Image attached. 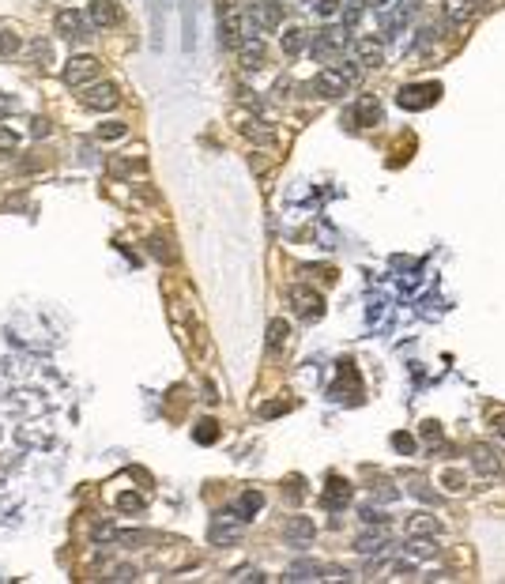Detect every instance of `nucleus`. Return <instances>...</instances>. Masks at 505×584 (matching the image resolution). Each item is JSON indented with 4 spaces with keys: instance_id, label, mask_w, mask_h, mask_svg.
Returning <instances> with one entry per match:
<instances>
[{
    "instance_id": "nucleus-1",
    "label": "nucleus",
    "mask_w": 505,
    "mask_h": 584,
    "mask_svg": "<svg viewBox=\"0 0 505 584\" xmlns=\"http://www.w3.org/2000/svg\"><path fill=\"white\" fill-rule=\"evenodd\" d=\"M358 80H362V64H328L313 76L310 91L321 98H344L351 87H358Z\"/></svg>"
},
{
    "instance_id": "nucleus-2",
    "label": "nucleus",
    "mask_w": 505,
    "mask_h": 584,
    "mask_svg": "<svg viewBox=\"0 0 505 584\" xmlns=\"http://www.w3.org/2000/svg\"><path fill=\"white\" fill-rule=\"evenodd\" d=\"M347 46H351V30L347 27H324V30L310 34V53L321 64H336Z\"/></svg>"
},
{
    "instance_id": "nucleus-3",
    "label": "nucleus",
    "mask_w": 505,
    "mask_h": 584,
    "mask_svg": "<svg viewBox=\"0 0 505 584\" xmlns=\"http://www.w3.org/2000/svg\"><path fill=\"white\" fill-rule=\"evenodd\" d=\"M245 38V15L238 12L230 0H219V46L222 49H238Z\"/></svg>"
},
{
    "instance_id": "nucleus-4",
    "label": "nucleus",
    "mask_w": 505,
    "mask_h": 584,
    "mask_svg": "<svg viewBox=\"0 0 505 584\" xmlns=\"http://www.w3.org/2000/svg\"><path fill=\"white\" fill-rule=\"evenodd\" d=\"M283 23V4L279 0H253L245 8V27L253 30H276Z\"/></svg>"
},
{
    "instance_id": "nucleus-5",
    "label": "nucleus",
    "mask_w": 505,
    "mask_h": 584,
    "mask_svg": "<svg viewBox=\"0 0 505 584\" xmlns=\"http://www.w3.org/2000/svg\"><path fill=\"white\" fill-rule=\"evenodd\" d=\"M438 98H441V83H407V87H400V94H396L400 109H426Z\"/></svg>"
},
{
    "instance_id": "nucleus-6",
    "label": "nucleus",
    "mask_w": 505,
    "mask_h": 584,
    "mask_svg": "<svg viewBox=\"0 0 505 584\" xmlns=\"http://www.w3.org/2000/svg\"><path fill=\"white\" fill-rule=\"evenodd\" d=\"M53 23H57V34H61V38H68V42H87L91 30H95V23H87V15L72 12V8L57 12Z\"/></svg>"
},
{
    "instance_id": "nucleus-7",
    "label": "nucleus",
    "mask_w": 505,
    "mask_h": 584,
    "mask_svg": "<svg viewBox=\"0 0 505 584\" xmlns=\"http://www.w3.org/2000/svg\"><path fill=\"white\" fill-rule=\"evenodd\" d=\"M290 306H294V313L302 317V321H321L324 317V298L317 294L310 287H290Z\"/></svg>"
},
{
    "instance_id": "nucleus-8",
    "label": "nucleus",
    "mask_w": 505,
    "mask_h": 584,
    "mask_svg": "<svg viewBox=\"0 0 505 584\" xmlns=\"http://www.w3.org/2000/svg\"><path fill=\"white\" fill-rule=\"evenodd\" d=\"M98 72H102V61H98V57H91V53L72 57V61H68V68H64V83H68V87H83V83L98 80Z\"/></svg>"
},
{
    "instance_id": "nucleus-9",
    "label": "nucleus",
    "mask_w": 505,
    "mask_h": 584,
    "mask_svg": "<svg viewBox=\"0 0 505 584\" xmlns=\"http://www.w3.org/2000/svg\"><path fill=\"white\" fill-rule=\"evenodd\" d=\"M117 102H121V94H117L114 83H95V87H87L80 94V106L83 109H95V114H102V109H114Z\"/></svg>"
},
{
    "instance_id": "nucleus-10",
    "label": "nucleus",
    "mask_w": 505,
    "mask_h": 584,
    "mask_svg": "<svg viewBox=\"0 0 505 584\" xmlns=\"http://www.w3.org/2000/svg\"><path fill=\"white\" fill-rule=\"evenodd\" d=\"M381 121V102L373 98V94H362V98L355 102V109L347 114V125L351 128H370Z\"/></svg>"
},
{
    "instance_id": "nucleus-11",
    "label": "nucleus",
    "mask_w": 505,
    "mask_h": 584,
    "mask_svg": "<svg viewBox=\"0 0 505 584\" xmlns=\"http://www.w3.org/2000/svg\"><path fill=\"white\" fill-rule=\"evenodd\" d=\"M347 502H351V483L339 479V475H328V486H324V494H321V505L328 513H339Z\"/></svg>"
},
{
    "instance_id": "nucleus-12",
    "label": "nucleus",
    "mask_w": 505,
    "mask_h": 584,
    "mask_svg": "<svg viewBox=\"0 0 505 584\" xmlns=\"http://www.w3.org/2000/svg\"><path fill=\"white\" fill-rule=\"evenodd\" d=\"M242 524L245 520H238L230 509L219 513L215 524H211V543H238V539H242Z\"/></svg>"
},
{
    "instance_id": "nucleus-13",
    "label": "nucleus",
    "mask_w": 505,
    "mask_h": 584,
    "mask_svg": "<svg viewBox=\"0 0 505 584\" xmlns=\"http://www.w3.org/2000/svg\"><path fill=\"white\" fill-rule=\"evenodd\" d=\"M87 15H91V23L102 27V30H109V27L121 23V8H117V0H91Z\"/></svg>"
},
{
    "instance_id": "nucleus-14",
    "label": "nucleus",
    "mask_w": 505,
    "mask_h": 584,
    "mask_svg": "<svg viewBox=\"0 0 505 584\" xmlns=\"http://www.w3.org/2000/svg\"><path fill=\"white\" fill-rule=\"evenodd\" d=\"M313 536H317V528H313L310 517H290V520H283V539H290L294 547L313 543Z\"/></svg>"
},
{
    "instance_id": "nucleus-15",
    "label": "nucleus",
    "mask_w": 505,
    "mask_h": 584,
    "mask_svg": "<svg viewBox=\"0 0 505 584\" xmlns=\"http://www.w3.org/2000/svg\"><path fill=\"white\" fill-rule=\"evenodd\" d=\"M238 53H242V68H245V72L264 68V42L256 38V34H245L242 46H238Z\"/></svg>"
},
{
    "instance_id": "nucleus-16",
    "label": "nucleus",
    "mask_w": 505,
    "mask_h": 584,
    "mask_svg": "<svg viewBox=\"0 0 505 584\" xmlns=\"http://www.w3.org/2000/svg\"><path fill=\"white\" fill-rule=\"evenodd\" d=\"M472 468L479 471V475H494L498 471V449L494 445H472Z\"/></svg>"
},
{
    "instance_id": "nucleus-17",
    "label": "nucleus",
    "mask_w": 505,
    "mask_h": 584,
    "mask_svg": "<svg viewBox=\"0 0 505 584\" xmlns=\"http://www.w3.org/2000/svg\"><path fill=\"white\" fill-rule=\"evenodd\" d=\"M355 57H358V64H362V68H378V64L384 61L381 46H378L373 38H358V42H355Z\"/></svg>"
},
{
    "instance_id": "nucleus-18",
    "label": "nucleus",
    "mask_w": 505,
    "mask_h": 584,
    "mask_svg": "<svg viewBox=\"0 0 505 584\" xmlns=\"http://www.w3.org/2000/svg\"><path fill=\"white\" fill-rule=\"evenodd\" d=\"M260 505H264V494L260 490H245L234 502V509H230V513H234L238 520H253V513H260Z\"/></svg>"
},
{
    "instance_id": "nucleus-19",
    "label": "nucleus",
    "mask_w": 505,
    "mask_h": 584,
    "mask_svg": "<svg viewBox=\"0 0 505 584\" xmlns=\"http://www.w3.org/2000/svg\"><path fill=\"white\" fill-rule=\"evenodd\" d=\"M472 12H475L472 0H445V19H449L452 27H460L464 19H472Z\"/></svg>"
},
{
    "instance_id": "nucleus-20",
    "label": "nucleus",
    "mask_w": 505,
    "mask_h": 584,
    "mask_svg": "<svg viewBox=\"0 0 505 584\" xmlns=\"http://www.w3.org/2000/svg\"><path fill=\"white\" fill-rule=\"evenodd\" d=\"M438 531H441V520L426 517V513H415L407 520V536H438Z\"/></svg>"
},
{
    "instance_id": "nucleus-21",
    "label": "nucleus",
    "mask_w": 505,
    "mask_h": 584,
    "mask_svg": "<svg viewBox=\"0 0 505 584\" xmlns=\"http://www.w3.org/2000/svg\"><path fill=\"white\" fill-rule=\"evenodd\" d=\"M384 547H389L384 531H373V536H358V539H355V551H358V554H381Z\"/></svg>"
},
{
    "instance_id": "nucleus-22",
    "label": "nucleus",
    "mask_w": 505,
    "mask_h": 584,
    "mask_svg": "<svg viewBox=\"0 0 505 584\" xmlns=\"http://www.w3.org/2000/svg\"><path fill=\"white\" fill-rule=\"evenodd\" d=\"M305 46H310V34H305V30L290 27V30L283 34V53H287V57H298Z\"/></svg>"
},
{
    "instance_id": "nucleus-23",
    "label": "nucleus",
    "mask_w": 505,
    "mask_h": 584,
    "mask_svg": "<svg viewBox=\"0 0 505 584\" xmlns=\"http://www.w3.org/2000/svg\"><path fill=\"white\" fill-rule=\"evenodd\" d=\"M27 57H30V64L49 68V61H53V49H49V42H46V38H34L30 46H27Z\"/></svg>"
},
{
    "instance_id": "nucleus-24",
    "label": "nucleus",
    "mask_w": 505,
    "mask_h": 584,
    "mask_svg": "<svg viewBox=\"0 0 505 584\" xmlns=\"http://www.w3.org/2000/svg\"><path fill=\"white\" fill-rule=\"evenodd\" d=\"M287 336H290L287 321H272L268 324V351H272V355H279V351L287 347Z\"/></svg>"
},
{
    "instance_id": "nucleus-25",
    "label": "nucleus",
    "mask_w": 505,
    "mask_h": 584,
    "mask_svg": "<svg viewBox=\"0 0 505 584\" xmlns=\"http://www.w3.org/2000/svg\"><path fill=\"white\" fill-rule=\"evenodd\" d=\"M106 170H109L114 177L132 174V170H140V174H143V170H148V162H143V159H109V162H106Z\"/></svg>"
},
{
    "instance_id": "nucleus-26",
    "label": "nucleus",
    "mask_w": 505,
    "mask_h": 584,
    "mask_svg": "<svg viewBox=\"0 0 505 584\" xmlns=\"http://www.w3.org/2000/svg\"><path fill=\"white\" fill-rule=\"evenodd\" d=\"M370 494L378 497V502H396V497H400V490L389 483V479H373V483H370Z\"/></svg>"
},
{
    "instance_id": "nucleus-27",
    "label": "nucleus",
    "mask_w": 505,
    "mask_h": 584,
    "mask_svg": "<svg viewBox=\"0 0 505 584\" xmlns=\"http://www.w3.org/2000/svg\"><path fill=\"white\" fill-rule=\"evenodd\" d=\"M23 49V38L15 30H0V57H15Z\"/></svg>"
},
{
    "instance_id": "nucleus-28",
    "label": "nucleus",
    "mask_w": 505,
    "mask_h": 584,
    "mask_svg": "<svg viewBox=\"0 0 505 584\" xmlns=\"http://www.w3.org/2000/svg\"><path fill=\"white\" fill-rule=\"evenodd\" d=\"M128 136V125L125 121H106L98 125V140H125Z\"/></svg>"
},
{
    "instance_id": "nucleus-29",
    "label": "nucleus",
    "mask_w": 505,
    "mask_h": 584,
    "mask_svg": "<svg viewBox=\"0 0 505 584\" xmlns=\"http://www.w3.org/2000/svg\"><path fill=\"white\" fill-rule=\"evenodd\" d=\"M317 573H321V565H317V562H294V565H290V581H313Z\"/></svg>"
},
{
    "instance_id": "nucleus-30",
    "label": "nucleus",
    "mask_w": 505,
    "mask_h": 584,
    "mask_svg": "<svg viewBox=\"0 0 505 584\" xmlns=\"http://www.w3.org/2000/svg\"><path fill=\"white\" fill-rule=\"evenodd\" d=\"M358 520H362V524H378V528H389V517H384L381 509H373V505H362V509H358Z\"/></svg>"
},
{
    "instance_id": "nucleus-31",
    "label": "nucleus",
    "mask_w": 505,
    "mask_h": 584,
    "mask_svg": "<svg viewBox=\"0 0 505 584\" xmlns=\"http://www.w3.org/2000/svg\"><path fill=\"white\" fill-rule=\"evenodd\" d=\"M407 490L415 494V497H423V502H434V490L426 486V479H423V475H411V479H407Z\"/></svg>"
},
{
    "instance_id": "nucleus-32",
    "label": "nucleus",
    "mask_w": 505,
    "mask_h": 584,
    "mask_svg": "<svg viewBox=\"0 0 505 584\" xmlns=\"http://www.w3.org/2000/svg\"><path fill=\"white\" fill-rule=\"evenodd\" d=\"M143 505H148V502H143L140 494H121V497H117V509H121V513H143Z\"/></svg>"
},
{
    "instance_id": "nucleus-33",
    "label": "nucleus",
    "mask_w": 505,
    "mask_h": 584,
    "mask_svg": "<svg viewBox=\"0 0 505 584\" xmlns=\"http://www.w3.org/2000/svg\"><path fill=\"white\" fill-rule=\"evenodd\" d=\"M151 256H159V260H174V249H170L166 238H151Z\"/></svg>"
},
{
    "instance_id": "nucleus-34",
    "label": "nucleus",
    "mask_w": 505,
    "mask_h": 584,
    "mask_svg": "<svg viewBox=\"0 0 505 584\" xmlns=\"http://www.w3.org/2000/svg\"><path fill=\"white\" fill-rule=\"evenodd\" d=\"M215 437H219V430H215V423H211V418H204V423L196 426V441H200V445H211Z\"/></svg>"
},
{
    "instance_id": "nucleus-35",
    "label": "nucleus",
    "mask_w": 505,
    "mask_h": 584,
    "mask_svg": "<svg viewBox=\"0 0 505 584\" xmlns=\"http://www.w3.org/2000/svg\"><path fill=\"white\" fill-rule=\"evenodd\" d=\"M423 441L426 445H438L441 441V426L434 423V418H430V423H423Z\"/></svg>"
},
{
    "instance_id": "nucleus-36",
    "label": "nucleus",
    "mask_w": 505,
    "mask_h": 584,
    "mask_svg": "<svg viewBox=\"0 0 505 584\" xmlns=\"http://www.w3.org/2000/svg\"><path fill=\"white\" fill-rule=\"evenodd\" d=\"M392 449H396V452H415V437H407V434H392Z\"/></svg>"
},
{
    "instance_id": "nucleus-37",
    "label": "nucleus",
    "mask_w": 505,
    "mask_h": 584,
    "mask_svg": "<svg viewBox=\"0 0 505 584\" xmlns=\"http://www.w3.org/2000/svg\"><path fill=\"white\" fill-rule=\"evenodd\" d=\"M15 148H19V136L12 128H0V151H15Z\"/></svg>"
},
{
    "instance_id": "nucleus-38",
    "label": "nucleus",
    "mask_w": 505,
    "mask_h": 584,
    "mask_svg": "<svg viewBox=\"0 0 505 584\" xmlns=\"http://www.w3.org/2000/svg\"><path fill=\"white\" fill-rule=\"evenodd\" d=\"M287 486H290V490H287V502H302V497H305V490H302V479H298V475L290 479Z\"/></svg>"
},
{
    "instance_id": "nucleus-39",
    "label": "nucleus",
    "mask_w": 505,
    "mask_h": 584,
    "mask_svg": "<svg viewBox=\"0 0 505 584\" xmlns=\"http://www.w3.org/2000/svg\"><path fill=\"white\" fill-rule=\"evenodd\" d=\"M30 136H34V140L49 136V121H46V117H34V121H30Z\"/></svg>"
},
{
    "instance_id": "nucleus-40",
    "label": "nucleus",
    "mask_w": 505,
    "mask_h": 584,
    "mask_svg": "<svg viewBox=\"0 0 505 584\" xmlns=\"http://www.w3.org/2000/svg\"><path fill=\"white\" fill-rule=\"evenodd\" d=\"M445 486H449V490H460V486H464V475H460V471H445V479H441Z\"/></svg>"
},
{
    "instance_id": "nucleus-41",
    "label": "nucleus",
    "mask_w": 505,
    "mask_h": 584,
    "mask_svg": "<svg viewBox=\"0 0 505 584\" xmlns=\"http://www.w3.org/2000/svg\"><path fill=\"white\" fill-rule=\"evenodd\" d=\"M283 411H287V403H264L260 418H276V415H283Z\"/></svg>"
},
{
    "instance_id": "nucleus-42",
    "label": "nucleus",
    "mask_w": 505,
    "mask_h": 584,
    "mask_svg": "<svg viewBox=\"0 0 505 584\" xmlns=\"http://www.w3.org/2000/svg\"><path fill=\"white\" fill-rule=\"evenodd\" d=\"M12 109H15V98L12 94H0V117H8Z\"/></svg>"
},
{
    "instance_id": "nucleus-43",
    "label": "nucleus",
    "mask_w": 505,
    "mask_h": 584,
    "mask_svg": "<svg viewBox=\"0 0 505 584\" xmlns=\"http://www.w3.org/2000/svg\"><path fill=\"white\" fill-rule=\"evenodd\" d=\"M317 12H321V15H336V0H321V4H317Z\"/></svg>"
},
{
    "instance_id": "nucleus-44",
    "label": "nucleus",
    "mask_w": 505,
    "mask_h": 584,
    "mask_svg": "<svg viewBox=\"0 0 505 584\" xmlns=\"http://www.w3.org/2000/svg\"><path fill=\"white\" fill-rule=\"evenodd\" d=\"M494 430H498V437L505 441V418H498V423H494Z\"/></svg>"
}]
</instances>
